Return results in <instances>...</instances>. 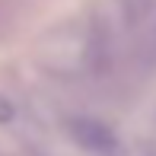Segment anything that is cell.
Returning <instances> with one entry per match:
<instances>
[{
  "label": "cell",
  "instance_id": "obj_1",
  "mask_svg": "<svg viewBox=\"0 0 156 156\" xmlns=\"http://www.w3.org/2000/svg\"><path fill=\"white\" fill-rule=\"evenodd\" d=\"M73 134H76V140H80L83 147H89V150H96V153L121 156V144H118V137L108 131V127L96 124V121H76L73 124Z\"/></svg>",
  "mask_w": 156,
  "mask_h": 156
}]
</instances>
